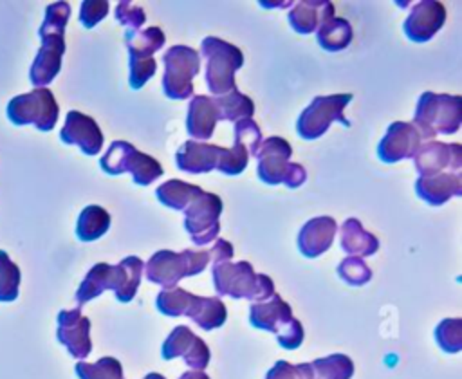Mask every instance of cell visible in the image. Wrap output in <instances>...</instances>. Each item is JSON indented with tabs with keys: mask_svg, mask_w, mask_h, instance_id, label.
Returning a JSON list of instances; mask_svg holds the SVG:
<instances>
[{
	"mask_svg": "<svg viewBox=\"0 0 462 379\" xmlns=\"http://www.w3.org/2000/svg\"><path fill=\"white\" fill-rule=\"evenodd\" d=\"M144 262L139 256H126L117 265H110L105 262L96 263L76 291V303L78 307L85 305L87 301L97 298L105 291H114L116 298L121 303H128L134 300L141 276H143Z\"/></svg>",
	"mask_w": 462,
	"mask_h": 379,
	"instance_id": "obj_1",
	"label": "cell"
},
{
	"mask_svg": "<svg viewBox=\"0 0 462 379\" xmlns=\"http://www.w3.org/2000/svg\"><path fill=\"white\" fill-rule=\"evenodd\" d=\"M247 150L235 143L233 148H224L209 143L186 141L175 153L177 168L186 173H208L218 170L224 175H240L249 162Z\"/></svg>",
	"mask_w": 462,
	"mask_h": 379,
	"instance_id": "obj_2",
	"label": "cell"
},
{
	"mask_svg": "<svg viewBox=\"0 0 462 379\" xmlns=\"http://www.w3.org/2000/svg\"><path fill=\"white\" fill-rule=\"evenodd\" d=\"M211 274L218 296H231L235 300L247 298L254 303H262L274 294L273 280L267 274H256L253 265L245 260L236 263H215Z\"/></svg>",
	"mask_w": 462,
	"mask_h": 379,
	"instance_id": "obj_3",
	"label": "cell"
},
{
	"mask_svg": "<svg viewBox=\"0 0 462 379\" xmlns=\"http://www.w3.org/2000/svg\"><path fill=\"white\" fill-rule=\"evenodd\" d=\"M420 139H435L439 134H455L462 125V97L451 94L422 92L411 123Z\"/></svg>",
	"mask_w": 462,
	"mask_h": 379,
	"instance_id": "obj_4",
	"label": "cell"
},
{
	"mask_svg": "<svg viewBox=\"0 0 462 379\" xmlns=\"http://www.w3.org/2000/svg\"><path fill=\"white\" fill-rule=\"evenodd\" d=\"M292 146L280 135H271L262 141L253 157L258 159L256 175L265 184L283 182L287 188H300L307 180V171L298 162H289Z\"/></svg>",
	"mask_w": 462,
	"mask_h": 379,
	"instance_id": "obj_5",
	"label": "cell"
},
{
	"mask_svg": "<svg viewBox=\"0 0 462 379\" xmlns=\"http://www.w3.org/2000/svg\"><path fill=\"white\" fill-rule=\"evenodd\" d=\"M206 60L204 79L213 97L224 96L236 88L235 72L244 65V54L236 45H231L217 36H208L200 43V52Z\"/></svg>",
	"mask_w": 462,
	"mask_h": 379,
	"instance_id": "obj_6",
	"label": "cell"
},
{
	"mask_svg": "<svg viewBox=\"0 0 462 379\" xmlns=\"http://www.w3.org/2000/svg\"><path fill=\"white\" fill-rule=\"evenodd\" d=\"M209 263L208 251H193L184 249L180 253H173L170 249L155 251L146 262V278L152 283H157L164 289H173L186 276H195L206 269Z\"/></svg>",
	"mask_w": 462,
	"mask_h": 379,
	"instance_id": "obj_7",
	"label": "cell"
},
{
	"mask_svg": "<svg viewBox=\"0 0 462 379\" xmlns=\"http://www.w3.org/2000/svg\"><path fill=\"white\" fill-rule=\"evenodd\" d=\"M99 166L108 175L132 173L134 182L139 186H148L164 173L159 161L148 153L139 152L126 141H114L106 153L101 157Z\"/></svg>",
	"mask_w": 462,
	"mask_h": 379,
	"instance_id": "obj_8",
	"label": "cell"
},
{
	"mask_svg": "<svg viewBox=\"0 0 462 379\" xmlns=\"http://www.w3.org/2000/svg\"><path fill=\"white\" fill-rule=\"evenodd\" d=\"M7 117L13 125H34L40 132H49L58 123L60 106L49 88H34L27 94L14 96L7 103Z\"/></svg>",
	"mask_w": 462,
	"mask_h": 379,
	"instance_id": "obj_9",
	"label": "cell"
},
{
	"mask_svg": "<svg viewBox=\"0 0 462 379\" xmlns=\"http://www.w3.org/2000/svg\"><path fill=\"white\" fill-rule=\"evenodd\" d=\"M162 90L170 99L193 96V78L200 70V54L188 45H173L162 54Z\"/></svg>",
	"mask_w": 462,
	"mask_h": 379,
	"instance_id": "obj_10",
	"label": "cell"
},
{
	"mask_svg": "<svg viewBox=\"0 0 462 379\" xmlns=\"http://www.w3.org/2000/svg\"><path fill=\"white\" fill-rule=\"evenodd\" d=\"M350 101L352 94L316 96L296 121L298 135L307 141L318 139L334 121H339L343 126H350V121L343 116V110Z\"/></svg>",
	"mask_w": 462,
	"mask_h": 379,
	"instance_id": "obj_11",
	"label": "cell"
},
{
	"mask_svg": "<svg viewBox=\"0 0 462 379\" xmlns=\"http://www.w3.org/2000/svg\"><path fill=\"white\" fill-rule=\"evenodd\" d=\"M222 199L215 193L202 191L184 209V229L191 236L193 244L204 245L217 240L220 233L218 217L222 213Z\"/></svg>",
	"mask_w": 462,
	"mask_h": 379,
	"instance_id": "obj_12",
	"label": "cell"
},
{
	"mask_svg": "<svg viewBox=\"0 0 462 379\" xmlns=\"http://www.w3.org/2000/svg\"><path fill=\"white\" fill-rule=\"evenodd\" d=\"M42 45L29 70V79L34 88H45L60 72L61 58L65 54V32L38 31Z\"/></svg>",
	"mask_w": 462,
	"mask_h": 379,
	"instance_id": "obj_13",
	"label": "cell"
},
{
	"mask_svg": "<svg viewBox=\"0 0 462 379\" xmlns=\"http://www.w3.org/2000/svg\"><path fill=\"white\" fill-rule=\"evenodd\" d=\"M419 177H431L437 173H458L462 168V146L458 143L428 141L419 146L413 155Z\"/></svg>",
	"mask_w": 462,
	"mask_h": 379,
	"instance_id": "obj_14",
	"label": "cell"
},
{
	"mask_svg": "<svg viewBox=\"0 0 462 379\" xmlns=\"http://www.w3.org/2000/svg\"><path fill=\"white\" fill-rule=\"evenodd\" d=\"M162 359L170 361L173 357H182L184 363L193 368V370H200L204 372V368L209 363L211 352L209 347L204 343V339H200L199 336H195L191 332L189 327L186 325H177L166 337V341L162 343V350H161Z\"/></svg>",
	"mask_w": 462,
	"mask_h": 379,
	"instance_id": "obj_15",
	"label": "cell"
},
{
	"mask_svg": "<svg viewBox=\"0 0 462 379\" xmlns=\"http://www.w3.org/2000/svg\"><path fill=\"white\" fill-rule=\"evenodd\" d=\"M56 337L76 359H83L92 352L90 319L83 316L79 309L58 312Z\"/></svg>",
	"mask_w": 462,
	"mask_h": 379,
	"instance_id": "obj_16",
	"label": "cell"
},
{
	"mask_svg": "<svg viewBox=\"0 0 462 379\" xmlns=\"http://www.w3.org/2000/svg\"><path fill=\"white\" fill-rule=\"evenodd\" d=\"M420 146V135L411 123L395 121L388 126L384 137L377 146V157L386 162L393 164L402 159H413Z\"/></svg>",
	"mask_w": 462,
	"mask_h": 379,
	"instance_id": "obj_17",
	"label": "cell"
},
{
	"mask_svg": "<svg viewBox=\"0 0 462 379\" xmlns=\"http://www.w3.org/2000/svg\"><path fill=\"white\" fill-rule=\"evenodd\" d=\"M446 22V9L437 0H422L413 5L411 13L402 23L404 34L417 43L428 42L440 31Z\"/></svg>",
	"mask_w": 462,
	"mask_h": 379,
	"instance_id": "obj_18",
	"label": "cell"
},
{
	"mask_svg": "<svg viewBox=\"0 0 462 379\" xmlns=\"http://www.w3.org/2000/svg\"><path fill=\"white\" fill-rule=\"evenodd\" d=\"M60 139L65 144H76L87 155H96L103 146V132L99 125L87 114L70 110L65 117V125L60 132Z\"/></svg>",
	"mask_w": 462,
	"mask_h": 379,
	"instance_id": "obj_19",
	"label": "cell"
},
{
	"mask_svg": "<svg viewBox=\"0 0 462 379\" xmlns=\"http://www.w3.org/2000/svg\"><path fill=\"white\" fill-rule=\"evenodd\" d=\"M337 224L332 217H314L298 233V249L307 258H316L330 249Z\"/></svg>",
	"mask_w": 462,
	"mask_h": 379,
	"instance_id": "obj_20",
	"label": "cell"
},
{
	"mask_svg": "<svg viewBox=\"0 0 462 379\" xmlns=\"http://www.w3.org/2000/svg\"><path fill=\"white\" fill-rule=\"evenodd\" d=\"M220 121L218 108L209 96H193L188 105V116H186V130L191 141L206 143L213 132L217 123Z\"/></svg>",
	"mask_w": 462,
	"mask_h": 379,
	"instance_id": "obj_21",
	"label": "cell"
},
{
	"mask_svg": "<svg viewBox=\"0 0 462 379\" xmlns=\"http://www.w3.org/2000/svg\"><path fill=\"white\" fill-rule=\"evenodd\" d=\"M417 195L430 206H442L451 197L462 195V177L460 173H437L431 177H417L415 180Z\"/></svg>",
	"mask_w": 462,
	"mask_h": 379,
	"instance_id": "obj_22",
	"label": "cell"
},
{
	"mask_svg": "<svg viewBox=\"0 0 462 379\" xmlns=\"http://www.w3.org/2000/svg\"><path fill=\"white\" fill-rule=\"evenodd\" d=\"M292 318V309L287 301L282 300L280 294H273L267 301L251 303L249 307V323L254 328L269 330L278 334Z\"/></svg>",
	"mask_w": 462,
	"mask_h": 379,
	"instance_id": "obj_23",
	"label": "cell"
},
{
	"mask_svg": "<svg viewBox=\"0 0 462 379\" xmlns=\"http://www.w3.org/2000/svg\"><path fill=\"white\" fill-rule=\"evenodd\" d=\"M334 4L328 0H303L289 11V23L300 34L316 32L318 27L334 16Z\"/></svg>",
	"mask_w": 462,
	"mask_h": 379,
	"instance_id": "obj_24",
	"label": "cell"
},
{
	"mask_svg": "<svg viewBox=\"0 0 462 379\" xmlns=\"http://www.w3.org/2000/svg\"><path fill=\"white\" fill-rule=\"evenodd\" d=\"M182 316H188L202 330H213L226 323L227 309L220 298L191 294Z\"/></svg>",
	"mask_w": 462,
	"mask_h": 379,
	"instance_id": "obj_25",
	"label": "cell"
},
{
	"mask_svg": "<svg viewBox=\"0 0 462 379\" xmlns=\"http://www.w3.org/2000/svg\"><path fill=\"white\" fill-rule=\"evenodd\" d=\"M341 236V249L357 258L372 256L379 249V238L368 233L357 218H346L339 227Z\"/></svg>",
	"mask_w": 462,
	"mask_h": 379,
	"instance_id": "obj_26",
	"label": "cell"
},
{
	"mask_svg": "<svg viewBox=\"0 0 462 379\" xmlns=\"http://www.w3.org/2000/svg\"><path fill=\"white\" fill-rule=\"evenodd\" d=\"M202 191L204 190L197 184H189L180 179H170L155 190V195L162 206L184 211Z\"/></svg>",
	"mask_w": 462,
	"mask_h": 379,
	"instance_id": "obj_27",
	"label": "cell"
},
{
	"mask_svg": "<svg viewBox=\"0 0 462 379\" xmlns=\"http://www.w3.org/2000/svg\"><path fill=\"white\" fill-rule=\"evenodd\" d=\"M354 38V31L348 20L332 16L327 22H323L316 31L318 45L327 52H337L350 45Z\"/></svg>",
	"mask_w": 462,
	"mask_h": 379,
	"instance_id": "obj_28",
	"label": "cell"
},
{
	"mask_svg": "<svg viewBox=\"0 0 462 379\" xmlns=\"http://www.w3.org/2000/svg\"><path fill=\"white\" fill-rule=\"evenodd\" d=\"M166 36L159 27H146L144 31H125V43L128 56L134 60L153 58V54L164 47Z\"/></svg>",
	"mask_w": 462,
	"mask_h": 379,
	"instance_id": "obj_29",
	"label": "cell"
},
{
	"mask_svg": "<svg viewBox=\"0 0 462 379\" xmlns=\"http://www.w3.org/2000/svg\"><path fill=\"white\" fill-rule=\"evenodd\" d=\"M110 213L96 204H90L83 208V211L78 217L76 224V235L81 242H92L103 236L110 227Z\"/></svg>",
	"mask_w": 462,
	"mask_h": 379,
	"instance_id": "obj_30",
	"label": "cell"
},
{
	"mask_svg": "<svg viewBox=\"0 0 462 379\" xmlns=\"http://www.w3.org/2000/svg\"><path fill=\"white\" fill-rule=\"evenodd\" d=\"M217 108H218V116L220 121H240V119H251L254 114V101L242 94L238 88H233L231 92L213 97Z\"/></svg>",
	"mask_w": 462,
	"mask_h": 379,
	"instance_id": "obj_31",
	"label": "cell"
},
{
	"mask_svg": "<svg viewBox=\"0 0 462 379\" xmlns=\"http://www.w3.org/2000/svg\"><path fill=\"white\" fill-rule=\"evenodd\" d=\"M310 366L316 379H350L354 375V363L345 354H332L314 359Z\"/></svg>",
	"mask_w": 462,
	"mask_h": 379,
	"instance_id": "obj_32",
	"label": "cell"
},
{
	"mask_svg": "<svg viewBox=\"0 0 462 379\" xmlns=\"http://www.w3.org/2000/svg\"><path fill=\"white\" fill-rule=\"evenodd\" d=\"M74 370L79 379H125L121 363L110 356H105L96 363L78 361Z\"/></svg>",
	"mask_w": 462,
	"mask_h": 379,
	"instance_id": "obj_33",
	"label": "cell"
},
{
	"mask_svg": "<svg viewBox=\"0 0 462 379\" xmlns=\"http://www.w3.org/2000/svg\"><path fill=\"white\" fill-rule=\"evenodd\" d=\"M20 267L0 249V301H14L20 289Z\"/></svg>",
	"mask_w": 462,
	"mask_h": 379,
	"instance_id": "obj_34",
	"label": "cell"
},
{
	"mask_svg": "<svg viewBox=\"0 0 462 379\" xmlns=\"http://www.w3.org/2000/svg\"><path fill=\"white\" fill-rule=\"evenodd\" d=\"M435 339L442 352L457 354L462 350V319L446 318L435 327Z\"/></svg>",
	"mask_w": 462,
	"mask_h": 379,
	"instance_id": "obj_35",
	"label": "cell"
},
{
	"mask_svg": "<svg viewBox=\"0 0 462 379\" xmlns=\"http://www.w3.org/2000/svg\"><path fill=\"white\" fill-rule=\"evenodd\" d=\"M191 292H188L182 287H173V289H164L157 294L155 298V305L159 309V312H162L164 316H182L184 309L188 305Z\"/></svg>",
	"mask_w": 462,
	"mask_h": 379,
	"instance_id": "obj_36",
	"label": "cell"
},
{
	"mask_svg": "<svg viewBox=\"0 0 462 379\" xmlns=\"http://www.w3.org/2000/svg\"><path fill=\"white\" fill-rule=\"evenodd\" d=\"M337 274L348 285H365L372 278V269L366 265L363 258L346 256L337 265Z\"/></svg>",
	"mask_w": 462,
	"mask_h": 379,
	"instance_id": "obj_37",
	"label": "cell"
},
{
	"mask_svg": "<svg viewBox=\"0 0 462 379\" xmlns=\"http://www.w3.org/2000/svg\"><path fill=\"white\" fill-rule=\"evenodd\" d=\"M263 137L260 126L253 119H240L235 123V143H240L249 155H254Z\"/></svg>",
	"mask_w": 462,
	"mask_h": 379,
	"instance_id": "obj_38",
	"label": "cell"
},
{
	"mask_svg": "<svg viewBox=\"0 0 462 379\" xmlns=\"http://www.w3.org/2000/svg\"><path fill=\"white\" fill-rule=\"evenodd\" d=\"M157 70V61L155 58H146V60H134L130 58V88L139 90L144 87V83L155 74Z\"/></svg>",
	"mask_w": 462,
	"mask_h": 379,
	"instance_id": "obj_39",
	"label": "cell"
},
{
	"mask_svg": "<svg viewBox=\"0 0 462 379\" xmlns=\"http://www.w3.org/2000/svg\"><path fill=\"white\" fill-rule=\"evenodd\" d=\"M116 20L128 31H139V27L146 22V14L141 7L123 0L116 5Z\"/></svg>",
	"mask_w": 462,
	"mask_h": 379,
	"instance_id": "obj_40",
	"label": "cell"
},
{
	"mask_svg": "<svg viewBox=\"0 0 462 379\" xmlns=\"http://www.w3.org/2000/svg\"><path fill=\"white\" fill-rule=\"evenodd\" d=\"M108 14L106 0H85L79 7V22L83 27L92 29L97 22H101Z\"/></svg>",
	"mask_w": 462,
	"mask_h": 379,
	"instance_id": "obj_41",
	"label": "cell"
},
{
	"mask_svg": "<svg viewBox=\"0 0 462 379\" xmlns=\"http://www.w3.org/2000/svg\"><path fill=\"white\" fill-rule=\"evenodd\" d=\"M303 337H305V332H303V325L298 318H291V321L276 334V339L280 343L282 348H287V350H294L298 348L301 343H303Z\"/></svg>",
	"mask_w": 462,
	"mask_h": 379,
	"instance_id": "obj_42",
	"label": "cell"
},
{
	"mask_svg": "<svg viewBox=\"0 0 462 379\" xmlns=\"http://www.w3.org/2000/svg\"><path fill=\"white\" fill-rule=\"evenodd\" d=\"M208 253H209V262H213V265L224 263L233 258V245L224 238H217L215 245Z\"/></svg>",
	"mask_w": 462,
	"mask_h": 379,
	"instance_id": "obj_43",
	"label": "cell"
},
{
	"mask_svg": "<svg viewBox=\"0 0 462 379\" xmlns=\"http://www.w3.org/2000/svg\"><path fill=\"white\" fill-rule=\"evenodd\" d=\"M265 379H298V374H296V368L294 365H291L289 361H276L274 366L267 372Z\"/></svg>",
	"mask_w": 462,
	"mask_h": 379,
	"instance_id": "obj_44",
	"label": "cell"
},
{
	"mask_svg": "<svg viewBox=\"0 0 462 379\" xmlns=\"http://www.w3.org/2000/svg\"><path fill=\"white\" fill-rule=\"evenodd\" d=\"M179 379H209V375L200 370H189V372H184Z\"/></svg>",
	"mask_w": 462,
	"mask_h": 379,
	"instance_id": "obj_45",
	"label": "cell"
},
{
	"mask_svg": "<svg viewBox=\"0 0 462 379\" xmlns=\"http://www.w3.org/2000/svg\"><path fill=\"white\" fill-rule=\"evenodd\" d=\"M144 379H166L164 375H161V374H155V372H152V374H148Z\"/></svg>",
	"mask_w": 462,
	"mask_h": 379,
	"instance_id": "obj_46",
	"label": "cell"
}]
</instances>
